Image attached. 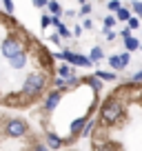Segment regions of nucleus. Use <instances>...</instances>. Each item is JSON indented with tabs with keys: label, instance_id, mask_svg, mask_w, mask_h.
Wrapping results in <instances>:
<instances>
[{
	"label": "nucleus",
	"instance_id": "1",
	"mask_svg": "<svg viewBox=\"0 0 142 151\" xmlns=\"http://www.w3.org/2000/svg\"><path fill=\"white\" fill-rule=\"evenodd\" d=\"M122 100L118 98V96H111L109 100H104L102 107H100V122L104 124V127H111V124H115V120L122 118Z\"/></svg>",
	"mask_w": 142,
	"mask_h": 151
},
{
	"label": "nucleus",
	"instance_id": "2",
	"mask_svg": "<svg viewBox=\"0 0 142 151\" xmlns=\"http://www.w3.org/2000/svg\"><path fill=\"white\" fill-rule=\"evenodd\" d=\"M49 85H51V82H49L47 73L36 71V73L27 76V80H24V85H22V96H24L27 100H33V98H38V96L42 93Z\"/></svg>",
	"mask_w": 142,
	"mask_h": 151
},
{
	"label": "nucleus",
	"instance_id": "3",
	"mask_svg": "<svg viewBox=\"0 0 142 151\" xmlns=\"http://www.w3.org/2000/svg\"><path fill=\"white\" fill-rule=\"evenodd\" d=\"M0 51H2V56L9 60V58H16L20 56V53H24V40L20 36H16V33H9V36L2 40V45H0Z\"/></svg>",
	"mask_w": 142,
	"mask_h": 151
},
{
	"label": "nucleus",
	"instance_id": "4",
	"mask_svg": "<svg viewBox=\"0 0 142 151\" xmlns=\"http://www.w3.org/2000/svg\"><path fill=\"white\" fill-rule=\"evenodd\" d=\"M5 133L9 138H22L29 133V124L22 118H9L5 122Z\"/></svg>",
	"mask_w": 142,
	"mask_h": 151
},
{
	"label": "nucleus",
	"instance_id": "5",
	"mask_svg": "<svg viewBox=\"0 0 142 151\" xmlns=\"http://www.w3.org/2000/svg\"><path fill=\"white\" fill-rule=\"evenodd\" d=\"M60 100H62V91H60V89L49 91V93H47V98H44V104H42L44 113H51L53 109L58 107V102H60Z\"/></svg>",
	"mask_w": 142,
	"mask_h": 151
},
{
	"label": "nucleus",
	"instance_id": "6",
	"mask_svg": "<svg viewBox=\"0 0 142 151\" xmlns=\"http://www.w3.org/2000/svg\"><path fill=\"white\" fill-rule=\"evenodd\" d=\"M44 138H47V145L51 147V149H62V147H65V142L60 140V136H56L53 131H47Z\"/></svg>",
	"mask_w": 142,
	"mask_h": 151
},
{
	"label": "nucleus",
	"instance_id": "7",
	"mask_svg": "<svg viewBox=\"0 0 142 151\" xmlns=\"http://www.w3.org/2000/svg\"><path fill=\"white\" fill-rule=\"evenodd\" d=\"M73 67H76V65H71V62L62 60V65H60V67H56V73H58V76H62V78H69V76H73Z\"/></svg>",
	"mask_w": 142,
	"mask_h": 151
},
{
	"label": "nucleus",
	"instance_id": "8",
	"mask_svg": "<svg viewBox=\"0 0 142 151\" xmlns=\"http://www.w3.org/2000/svg\"><path fill=\"white\" fill-rule=\"evenodd\" d=\"M85 82H87V85H89L91 89L95 91V93H98V91L102 89V78H100V76H87V78H85Z\"/></svg>",
	"mask_w": 142,
	"mask_h": 151
},
{
	"label": "nucleus",
	"instance_id": "9",
	"mask_svg": "<svg viewBox=\"0 0 142 151\" xmlns=\"http://www.w3.org/2000/svg\"><path fill=\"white\" fill-rule=\"evenodd\" d=\"M9 65L14 67V69H22V67L27 65V53H20V56H16V58H9Z\"/></svg>",
	"mask_w": 142,
	"mask_h": 151
},
{
	"label": "nucleus",
	"instance_id": "10",
	"mask_svg": "<svg viewBox=\"0 0 142 151\" xmlns=\"http://www.w3.org/2000/svg\"><path fill=\"white\" fill-rule=\"evenodd\" d=\"M73 65H76V67H93V60L80 56V53H76V56H73Z\"/></svg>",
	"mask_w": 142,
	"mask_h": 151
},
{
	"label": "nucleus",
	"instance_id": "11",
	"mask_svg": "<svg viewBox=\"0 0 142 151\" xmlns=\"http://www.w3.org/2000/svg\"><path fill=\"white\" fill-rule=\"evenodd\" d=\"M124 47H127V51H136V49H140V40L133 36H127L124 38Z\"/></svg>",
	"mask_w": 142,
	"mask_h": 151
},
{
	"label": "nucleus",
	"instance_id": "12",
	"mask_svg": "<svg viewBox=\"0 0 142 151\" xmlns=\"http://www.w3.org/2000/svg\"><path fill=\"white\" fill-rule=\"evenodd\" d=\"M109 67H113V69H124V60L122 56H109Z\"/></svg>",
	"mask_w": 142,
	"mask_h": 151
},
{
	"label": "nucleus",
	"instance_id": "13",
	"mask_svg": "<svg viewBox=\"0 0 142 151\" xmlns=\"http://www.w3.org/2000/svg\"><path fill=\"white\" fill-rule=\"evenodd\" d=\"M115 18L122 20V22H127V20L131 18V9H127V7H120V9L115 11Z\"/></svg>",
	"mask_w": 142,
	"mask_h": 151
},
{
	"label": "nucleus",
	"instance_id": "14",
	"mask_svg": "<svg viewBox=\"0 0 142 151\" xmlns=\"http://www.w3.org/2000/svg\"><path fill=\"white\" fill-rule=\"evenodd\" d=\"M91 60H93V62H98V60H102V58H104V51H102V47H93V49H91Z\"/></svg>",
	"mask_w": 142,
	"mask_h": 151
},
{
	"label": "nucleus",
	"instance_id": "15",
	"mask_svg": "<svg viewBox=\"0 0 142 151\" xmlns=\"http://www.w3.org/2000/svg\"><path fill=\"white\" fill-rule=\"evenodd\" d=\"M51 85H53V87H56V89H60V91H65V89H67V78H62V76H58V78H56V80H53V82H51Z\"/></svg>",
	"mask_w": 142,
	"mask_h": 151
},
{
	"label": "nucleus",
	"instance_id": "16",
	"mask_svg": "<svg viewBox=\"0 0 142 151\" xmlns=\"http://www.w3.org/2000/svg\"><path fill=\"white\" fill-rule=\"evenodd\" d=\"M95 76H100L102 80H115V73H109V71H95Z\"/></svg>",
	"mask_w": 142,
	"mask_h": 151
},
{
	"label": "nucleus",
	"instance_id": "17",
	"mask_svg": "<svg viewBox=\"0 0 142 151\" xmlns=\"http://www.w3.org/2000/svg\"><path fill=\"white\" fill-rule=\"evenodd\" d=\"M47 9L51 11V14H60V5H58L56 0H49V5H47Z\"/></svg>",
	"mask_w": 142,
	"mask_h": 151
},
{
	"label": "nucleus",
	"instance_id": "18",
	"mask_svg": "<svg viewBox=\"0 0 142 151\" xmlns=\"http://www.w3.org/2000/svg\"><path fill=\"white\" fill-rule=\"evenodd\" d=\"M107 7H109V11H118L120 7H122V2H120V0H109Z\"/></svg>",
	"mask_w": 142,
	"mask_h": 151
},
{
	"label": "nucleus",
	"instance_id": "19",
	"mask_svg": "<svg viewBox=\"0 0 142 151\" xmlns=\"http://www.w3.org/2000/svg\"><path fill=\"white\" fill-rule=\"evenodd\" d=\"M93 127H95V120H89V122L85 124V129H82V136H89V133L93 131Z\"/></svg>",
	"mask_w": 142,
	"mask_h": 151
},
{
	"label": "nucleus",
	"instance_id": "20",
	"mask_svg": "<svg viewBox=\"0 0 142 151\" xmlns=\"http://www.w3.org/2000/svg\"><path fill=\"white\" fill-rule=\"evenodd\" d=\"M127 24H129V27H131V29H138V27H140V18H136V16H131V18L127 20Z\"/></svg>",
	"mask_w": 142,
	"mask_h": 151
},
{
	"label": "nucleus",
	"instance_id": "21",
	"mask_svg": "<svg viewBox=\"0 0 142 151\" xmlns=\"http://www.w3.org/2000/svg\"><path fill=\"white\" fill-rule=\"evenodd\" d=\"M131 11H136L138 16H142V2H140V0H136V2H131Z\"/></svg>",
	"mask_w": 142,
	"mask_h": 151
},
{
	"label": "nucleus",
	"instance_id": "22",
	"mask_svg": "<svg viewBox=\"0 0 142 151\" xmlns=\"http://www.w3.org/2000/svg\"><path fill=\"white\" fill-rule=\"evenodd\" d=\"M115 20H118V18H113V16H107V18H104V27L111 29V27L115 24Z\"/></svg>",
	"mask_w": 142,
	"mask_h": 151
},
{
	"label": "nucleus",
	"instance_id": "23",
	"mask_svg": "<svg viewBox=\"0 0 142 151\" xmlns=\"http://www.w3.org/2000/svg\"><path fill=\"white\" fill-rule=\"evenodd\" d=\"M49 24H51V16H42V18H40V27L47 29Z\"/></svg>",
	"mask_w": 142,
	"mask_h": 151
},
{
	"label": "nucleus",
	"instance_id": "24",
	"mask_svg": "<svg viewBox=\"0 0 142 151\" xmlns=\"http://www.w3.org/2000/svg\"><path fill=\"white\" fill-rule=\"evenodd\" d=\"M58 33H60L62 38H69V36H71V31L65 27V24H60V27H58Z\"/></svg>",
	"mask_w": 142,
	"mask_h": 151
},
{
	"label": "nucleus",
	"instance_id": "25",
	"mask_svg": "<svg viewBox=\"0 0 142 151\" xmlns=\"http://www.w3.org/2000/svg\"><path fill=\"white\" fill-rule=\"evenodd\" d=\"M49 5V0H33V7H38V9H44Z\"/></svg>",
	"mask_w": 142,
	"mask_h": 151
},
{
	"label": "nucleus",
	"instance_id": "26",
	"mask_svg": "<svg viewBox=\"0 0 142 151\" xmlns=\"http://www.w3.org/2000/svg\"><path fill=\"white\" fill-rule=\"evenodd\" d=\"M104 36H107V40H115V36H118V33H115V31H111V29H107V27H104Z\"/></svg>",
	"mask_w": 142,
	"mask_h": 151
},
{
	"label": "nucleus",
	"instance_id": "27",
	"mask_svg": "<svg viewBox=\"0 0 142 151\" xmlns=\"http://www.w3.org/2000/svg\"><path fill=\"white\" fill-rule=\"evenodd\" d=\"M2 2H5V9H7V14H14V2H11V0H2Z\"/></svg>",
	"mask_w": 142,
	"mask_h": 151
},
{
	"label": "nucleus",
	"instance_id": "28",
	"mask_svg": "<svg viewBox=\"0 0 142 151\" xmlns=\"http://www.w3.org/2000/svg\"><path fill=\"white\" fill-rule=\"evenodd\" d=\"M87 14H91V7L87 5V2H82V7H80V16H87Z\"/></svg>",
	"mask_w": 142,
	"mask_h": 151
},
{
	"label": "nucleus",
	"instance_id": "29",
	"mask_svg": "<svg viewBox=\"0 0 142 151\" xmlns=\"http://www.w3.org/2000/svg\"><path fill=\"white\" fill-rule=\"evenodd\" d=\"M51 24H53V27H56V29H58V27H60V24H62V20L58 18V14H53V18H51Z\"/></svg>",
	"mask_w": 142,
	"mask_h": 151
},
{
	"label": "nucleus",
	"instance_id": "30",
	"mask_svg": "<svg viewBox=\"0 0 142 151\" xmlns=\"http://www.w3.org/2000/svg\"><path fill=\"white\" fill-rule=\"evenodd\" d=\"M131 82H142V71H138V73L131 76Z\"/></svg>",
	"mask_w": 142,
	"mask_h": 151
},
{
	"label": "nucleus",
	"instance_id": "31",
	"mask_svg": "<svg viewBox=\"0 0 142 151\" xmlns=\"http://www.w3.org/2000/svg\"><path fill=\"white\" fill-rule=\"evenodd\" d=\"M82 31H85V27H82V24H78V27L73 29V36H78V38H80V36H82Z\"/></svg>",
	"mask_w": 142,
	"mask_h": 151
},
{
	"label": "nucleus",
	"instance_id": "32",
	"mask_svg": "<svg viewBox=\"0 0 142 151\" xmlns=\"http://www.w3.org/2000/svg\"><path fill=\"white\" fill-rule=\"evenodd\" d=\"M60 40H62V36H60V33H56V36H51V42H53V45H60Z\"/></svg>",
	"mask_w": 142,
	"mask_h": 151
},
{
	"label": "nucleus",
	"instance_id": "33",
	"mask_svg": "<svg viewBox=\"0 0 142 151\" xmlns=\"http://www.w3.org/2000/svg\"><path fill=\"white\" fill-rule=\"evenodd\" d=\"M82 27H85V29H91V27H93V22H91V20H85V22H82Z\"/></svg>",
	"mask_w": 142,
	"mask_h": 151
},
{
	"label": "nucleus",
	"instance_id": "34",
	"mask_svg": "<svg viewBox=\"0 0 142 151\" xmlns=\"http://www.w3.org/2000/svg\"><path fill=\"white\" fill-rule=\"evenodd\" d=\"M78 2H87V0H78Z\"/></svg>",
	"mask_w": 142,
	"mask_h": 151
},
{
	"label": "nucleus",
	"instance_id": "35",
	"mask_svg": "<svg viewBox=\"0 0 142 151\" xmlns=\"http://www.w3.org/2000/svg\"><path fill=\"white\" fill-rule=\"evenodd\" d=\"M140 51H142V45H140Z\"/></svg>",
	"mask_w": 142,
	"mask_h": 151
}]
</instances>
